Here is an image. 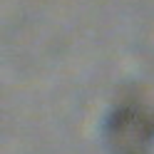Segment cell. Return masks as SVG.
Returning <instances> with one entry per match:
<instances>
[{"instance_id":"cell-1","label":"cell","mask_w":154,"mask_h":154,"mask_svg":"<svg viewBox=\"0 0 154 154\" xmlns=\"http://www.w3.org/2000/svg\"><path fill=\"white\" fill-rule=\"evenodd\" d=\"M104 142L109 154H149L154 147V109L122 104L107 117Z\"/></svg>"}]
</instances>
